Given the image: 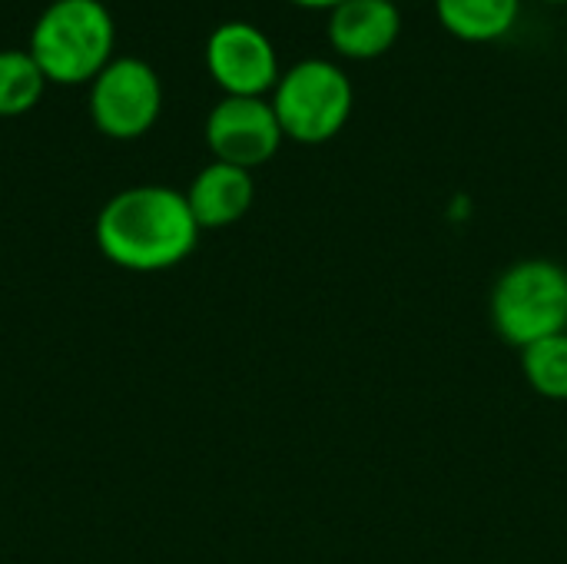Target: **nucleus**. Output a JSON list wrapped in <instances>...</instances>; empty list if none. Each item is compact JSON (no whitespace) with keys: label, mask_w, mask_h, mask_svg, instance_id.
I'll list each match as a JSON object with an SVG mask.
<instances>
[{"label":"nucleus","mask_w":567,"mask_h":564,"mask_svg":"<svg viewBox=\"0 0 567 564\" xmlns=\"http://www.w3.org/2000/svg\"><path fill=\"white\" fill-rule=\"evenodd\" d=\"M199 233L186 193L153 183L120 189L96 216L100 253L133 273H159L183 263L196 249Z\"/></svg>","instance_id":"f257e3e1"},{"label":"nucleus","mask_w":567,"mask_h":564,"mask_svg":"<svg viewBox=\"0 0 567 564\" xmlns=\"http://www.w3.org/2000/svg\"><path fill=\"white\" fill-rule=\"evenodd\" d=\"M113 33L103 0H53L30 30V53L47 80H93L110 63Z\"/></svg>","instance_id":"f03ea898"},{"label":"nucleus","mask_w":567,"mask_h":564,"mask_svg":"<svg viewBox=\"0 0 567 564\" xmlns=\"http://www.w3.org/2000/svg\"><path fill=\"white\" fill-rule=\"evenodd\" d=\"M495 332L512 349H528L567 332V269L555 259H522L508 266L488 296Z\"/></svg>","instance_id":"7ed1b4c3"},{"label":"nucleus","mask_w":567,"mask_h":564,"mask_svg":"<svg viewBox=\"0 0 567 564\" xmlns=\"http://www.w3.org/2000/svg\"><path fill=\"white\" fill-rule=\"evenodd\" d=\"M355 106L349 73L322 57H309L282 70L272 90L279 126L296 143H326L342 133Z\"/></svg>","instance_id":"20e7f679"},{"label":"nucleus","mask_w":567,"mask_h":564,"mask_svg":"<svg viewBox=\"0 0 567 564\" xmlns=\"http://www.w3.org/2000/svg\"><path fill=\"white\" fill-rule=\"evenodd\" d=\"M159 103H163L159 76L140 57H116L93 76V90H90L93 123L116 140L146 133L159 116Z\"/></svg>","instance_id":"39448f33"},{"label":"nucleus","mask_w":567,"mask_h":564,"mask_svg":"<svg viewBox=\"0 0 567 564\" xmlns=\"http://www.w3.org/2000/svg\"><path fill=\"white\" fill-rule=\"evenodd\" d=\"M286 133L266 96H223L206 116V143L219 163L256 170L269 163Z\"/></svg>","instance_id":"423d86ee"},{"label":"nucleus","mask_w":567,"mask_h":564,"mask_svg":"<svg viewBox=\"0 0 567 564\" xmlns=\"http://www.w3.org/2000/svg\"><path fill=\"white\" fill-rule=\"evenodd\" d=\"M206 66L226 96H266L282 76L272 40L249 20H226L209 33Z\"/></svg>","instance_id":"0eeeda50"},{"label":"nucleus","mask_w":567,"mask_h":564,"mask_svg":"<svg viewBox=\"0 0 567 564\" xmlns=\"http://www.w3.org/2000/svg\"><path fill=\"white\" fill-rule=\"evenodd\" d=\"M329 43L349 60H375L389 53L402 33L399 3L389 0H346L329 10Z\"/></svg>","instance_id":"6e6552de"},{"label":"nucleus","mask_w":567,"mask_h":564,"mask_svg":"<svg viewBox=\"0 0 567 564\" xmlns=\"http://www.w3.org/2000/svg\"><path fill=\"white\" fill-rule=\"evenodd\" d=\"M252 199H256L252 173L233 163H219V160L203 166L186 189V203L199 229H223V226L239 223L249 213Z\"/></svg>","instance_id":"1a4fd4ad"},{"label":"nucleus","mask_w":567,"mask_h":564,"mask_svg":"<svg viewBox=\"0 0 567 564\" xmlns=\"http://www.w3.org/2000/svg\"><path fill=\"white\" fill-rule=\"evenodd\" d=\"M522 13V0H435L439 23L465 43L502 40Z\"/></svg>","instance_id":"9d476101"},{"label":"nucleus","mask_w":567,"mask_h":564,"mask_svg":"<svg viewBox=\"0 0 567 564\" xmlns=\"http://www.w3.org/2000/svg\"><path fill=\"white\" fill-rule=\"evenodd\" d=\"M47 73L33 60L30 50L7 47L0 50V116H13L30 110L43 93Z\"/></svg>","instance_id":"9b49d317"},{"label":"nucleus","mask_w":567,"mask_h":564,"mask_svg":"<svg viewBox=\"0 0 567 564\" xmlns=\"http://www.w3.org/2000/svg\"><path fill=\"white\" fill-rule=\"evenodd\" d=\"M522 372L538 396L567 402V332L522 349Z\"/></svg>","instance_id":"f8f14e48"},{"label":"nucleus","mask_w":567,"mask_h":564,"mask_svg":"<svg viewBox=\"0 0 567 564\" xmlns=\"http://www.w3.org/2000/svg\"><path fill=\"white\" fill-rule=\"evenodd\" d=\"M292 3L309 7V10H336V7H339V3H346V0H292Z\"/></svg>","instance_id":"ddd939ff"},{"label":"nucleus","mask_w":567,"mask_h":564,"mask_svg":"<svg viewBox=\"0 0 567 564\" xmlns=\"http://www.w3.org/2000/svg\"><path fill=\"white\" fill-rule=\"evenodd\" d=\"M542 3H567V0H542Z\"/></svg>","instance_id":"4468645a"},{"label":"nucleus","mask_w":567,"mask_h":564,"mask_svg":"<svg viewBox=\"0 0 567 564\" xmlns=\"http://www.w3.org/2000/svg\"><path fill=\"white\" fill-rule=\"evenodd\" d=\"M389 3H399V0H389Z\"/></svg>","instance_id":"2eb2a0df"}]
</instances>
